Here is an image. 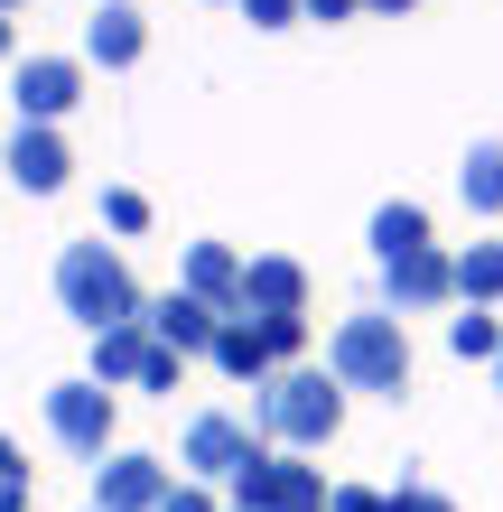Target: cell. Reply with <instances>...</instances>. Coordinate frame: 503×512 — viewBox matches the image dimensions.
I'll return each instance as SVG.
<instances>
[{
    "mask_svg": "<svg viewBox=\"0 0 503 512\" xmlns=\"http://www.w3.org/2000/svg\"><path fill=\"white\" fill-rule=\"evenodd\" d=\"M252 429L280 447V457H308V447H327L345 429V382L317 373V364H280L252 382Z\"/></svg>",
    "mask_w": 503,
    "mask_h": 512,
    "instance_id": "6da1fadb",
    "label": "cell"
},
{
    "mask_svg": "<svg viewBox=\"0 0 503 512\" xmlns=\"http://www.w3.org/2000/svg\"><path fill=\"white\" fill-rule=\"evenodd\" d=\"M56 308H66L84 336H103V326L150 317V298H140L131 261L112 252V243H66V252H56Z\"/></svg>",
    "mask_w": 503,
    "mask_h": 512,
    "instance_id": "7a4b0ae2",
    "label": "cell"
},
{
    "mask_svg": "<svg viewBox=\"0 0 503 512\" xmlns=\"http://www.w3.org/2000/svg\"><path fill=\"white\" fill-rule=\"evenodd\" d=\"M327 373L345 391H382V401H401V391H410V336H401V317L392 308L345 317L336 336H327Z\"/></svg>",
    "mask_w": 503,
    "mask_h": 512,
    "instance_id": "3957f363",
    "label": "cell"
},
{
    "mask_svg": "<svg viewBox=\"0 0 503 512\" xmlns=\"http://www.w3.org/2000/svg\"><path fill=\"white\" fill-rule=\"evenodd\" d=\"M252 457H271V438H261L252 419H233V410H196V419H187V438H177V466H187V485H233Z\"/></svg>",
    "mask_w": 503,
    "mask_h": 512,
    "instance_id": "277c9868",
    "label": "cell"
},
{
    "mask_svg": "<svg viewBox=\"0 0 503 512\" xmlns=\"http://www.w3.org/2000/svg\"><path fill=\"white\" fill-rule=\"evenodd\" d=\"M47 438L66 447V457H84V466H103L112 457V391L84 373V382H56L47 391Z\"/></svg>",
    "mask_w": 503,
    "mask_h": 512,
    "instance_id": "5b68a950",
    "label": "cell"
},
{
    "mask_svg": "<svg viewBox=\"0 0 503 512\" xmlns=\"http://www.w3.org/2000/svg\"><path fill=\"white\" fill-rule=\"evenodd\" d=\"M233 512H327V475L271 447V457H252L233 475Z\"/></svg>",
    "mask_w": 503,
    "mask_h": 512,
    "instance_id": "8992f818",
    "label": "cell"
},
{
    "mask_svg": "<svg viewBox=\"0 0 503 512\" xmlns=\"http://www.w3.org/2000/svg\"><path fill=\"white\" fill-rule=\"evenodd\" d=\"M448 298H457V252L420 243V252L382 261V308L392 317H429V308H448Z\"/></svg>",
    "mask_w": 503,
    "mask_h": 512,
    "instance_id": "52a82bcc",
    "label": "cell"
},
{
    "mask_svg": "<svg viewBox=\"0 0 503 512\" xmlns=\"http://www.w3.org/2000/svg\"><path fill=\"white\" fill-rule=\"evenodd\" d=\"M0 177H10L19 196H56L75 177V149L56 122H19V140H0Z\"/></svg>",
    "mask_w": 503,
    "mask_h": 512,
    "instance_id": "ba28073f",
    "label": "cell"
},
{
    "mask_svg": "<svg viewBox=\"0 0 503 512\" xmlns=\"http://www.w3.org/2000/svg\"><path fill=\"white\" fill-rule=\"evenodd\" d=\"M10 103H19V122H66L84 103V56H28L10 75Z\"/></svg>",
    "mask_w": 503,
    "mask_h": 512,
    "instance_id": "9c48e42d",
    "label": "cell"
},
{
    "mask_svg": "<svg viewBox=\"0 0 503 512\" xmlns=\"http://www.w3.org/2000/svg\"><path fill=\"white\" fill-rule=\"evenodd\" d=\"M150 56V19H140V0H94V19H84V66L122 75Z\"/></svg>",
    "mask_w": 503,
    "mask_h": 512,
    "instance_id": "30bf717a",
    "label": "cell"
},
{
    "mask_svg": "<svg viewBox=\"0 0 503 512\" xmlns=\"http://www.w3.org/2000/svg\"><path fill=\"white\" fill-rule=\"evenodd\" d=\"M168 503V466L159 457H131V447H112L94 466V512H159Z\"/></svg>",
    "mask_w": 503,
    "mask_h": 512,
    "instance_id": "8fae6325",
    "label": "cell"
},
{
    "mask_svg": "<svg viewBox=\"0 0 503 512\" xmlns=\"http://www.w3.org/2000/svg\"><path fill=\"white\" fill-rule=\"evenodd\" d=\"M177 289L205 298L215 317H243V252H233V243H187V270H177Z\"/></svg>",
    "mask_w": 503,
    "mask_h": 512,
    "instance_id": "7c38bea8",
    "label": "cell"
},
{
    "mask_svg": "<svg viewBox=\"0 0 503 512\" xmlns=\"http://www.w3.org/2000/svg\"><path fill=\"white\" fill-rule=\"evenodd\" d=\"M243 317H308V270L289 252L243 261Z\"/></svg>",
    "mask_w": 503,
    "mask_h": 512,
    "instance_id": "4fadbf2b",
    "label": "cell"
},
{
    "mask_svg": "<svg viewBox=\"0 0 503 512\" xmlns=\"http://www.w3.org/2000/svg\"><path fill=\"white\" fill-rule=\"evenodd\" d=\"M215 308H205V298H187V289H168L159 308H150V336L168 345V354H215Z\"/></svg>",
    "mask_w": 503,
    "mask_h": 512,
    "instance_id": "5bb4252c",
    "label": "cell"
},
{
    "mask_svg": "<svg viewBox=\"0 0 503 512\" xmlns=\"http://www.w3.org/2000/svg\"><path fill=\"white\" fill-rule=\"evenodd\" d=\"M150 345H159V336H150V317L103 326V336H94V382H103V391H122V382L140 391V364H150Z\"/></svg>",
    "mask_w": 503,
    "mask_h": 512,
    "instance_id": "9a60e30c",
    "label": "cell"
},
{
    "mask_svg": "<svg viewBox=\"0 0 503 512\" xmlns=\"http://www.w3.org/2000/svg\"><path fill=\"white\" fill-rule=\"evenodd\" d=\"M420 243H438V233H429V205L392 196V205L373 215V261H401V252H420Z\"/></svg>",
    "mask_w": 503,
    "mask_h": 512,
    "instance_id": "2e32d148",
    "label": "cell"
},
{
    "mask_svg": "<svg viewBox=\"0 0 503 512\" xmlns=\"http://www.w3.org/2000/svg\"><path fill=\"white\" fill-rule=\"evenodd\" d=\"M215 364H224L233 382H261V373H280V364H271V345H261V326H252V317H224V326H215Z\"/></svg>",
    "mask_w": 503,
    "mask_h": 512,
    "instance_id": "e0dca14e",
    "label": "cell"
},
{
    "mask_svg": "<svg viewBox=\"0 0 503 512\" xmlns=\"http://www.w3.org/2000/svg\"><path fill=\"white\" fill-rule=\"evenodd\" d=\"M457 196H466V215H503V149L494 140H476V149H466V168H457Z\"/></svg>",
    "mask_w": 503,
    "mask_h": 512,
    "instance_id": "ac0fdd59",
    "label": "cell"
},
{
    "mask_svg": "<svg viewBox=\"0 0 503 512\" xmlns=\"http://www.w3.org/2000/svg\"><path fill=\"white\" fill-rule=\"evenodd\" d=\"M457 298L466 308H503V243H466L457 252Z\"/></svg>",
    "mask_w": 503,
    "mask_h": 512,
    "instance_id": "d6986e66",
    "label": "cell"
},
{
    "mask_svg": "<svg viewBox=\"0 0 503 512\" xmlns=\"http://www.w3.org/2000/svg\"><path fill=\"white\" fill-rule=\"evenodd\" d=\"M448 354H457V364H494V354H503V317H485V308L448 317Z\"/></svg>",
    "mask_w": 503,
    "mask_h": 512,
    "instance_id": "ffe728a7",
    "label": "cell"
},
{
    "mask_svg": "<svg viewBox=\"0 0 503 512\" xmlns=\"http://www.w3.org/2000/svg\"><path fill=\"white\" fill-rule=\"evenodd\" d=\"M261 326V345H271V364H299L308 354V317H252Z\"/></svg>",
    "mask_w": 503,
    "mask_h": 512,
    "instance_id": "44dd1931",
    "label": "cell"
},
{
    "mask_svg": "<svg viewBox=\"0 0 503 512\" xmlns=\"http://www.w3.org/2000/svg\"><path fill=\"white\" fill-rule=\"evenodd\" d=\"M103 224L112 233H150V196L140 187H103Z\"/></svg>",
    "mask_w": 503,
    "mask_h": 512,
    "instance_id": "7402d4cb",
    "label": "cell"
},
{
    "mask_svg": "<svg viewBox=\"0 0 503 512\" xmlns=\"http://www.w3.org/2000/svg\"><path fill=\"white\" fill-rule=\"evenodd\" d=\"M382 512H457V503L438 494V485H392V494H382Z\"/></svg>",
    "mask_w": 503,
    "mask_h": 512,
    "instance_id": "603a6c76",
    "label": "cell"
},
{
    "mask_svg": "<svg viewBox=\"0 0 503 512\" xmlns=\"http://www.w3.org/2000/svg\"><path fill=\"white\" fill-rule=\"evenodd\" d=\"M177 364H187V354H168V345H150V364H140V391H177Z\"/></svg>",
    "mask_w": 503,
    "mask_h": 512,
    "instance_id": "cb8c5ba5",
    "label": "cell"
},
{
    "mask_svg": "<svg viewBox=\"0 0 503 512\" xmlns=\"http://www.w3.org/2000/svg\"><path fill=\"white\" fill-rule=\"evenodd\" d=\"M327 512H382L373 485H327Z\"/></svg>",
    "mask_w": 503,
    "mask_h": 512,
    "instance_id": "d4e9b609",
    "label": "cell"
},
{
    "mask_svg": "<svg viewBox=\"0 0 503 512\" xmlns=\"http://www.w3.org/2000/svg\"><path fill=\"white\" fill-rule=\"evenodd\" d=\"M243 19L252 28H289V19H299V0H243Z\"/></svg>",
    "mask_w": 503,
    "mask_h": 512,
    "instance_id": "484cf974",
    "label": "cell"
},
{
    "mask_svg": "<svg viewBox=\"0 0 503 512\" xmlns=\"http://www.w3.org/2000/svg\"><path fill=\"white\" fill-rule=\"evenodd\" d=\"M159 512H224V503L205 494V485H168V503H159Z\"/></svg>",
    "mask_w": 503,
    "mask_h": 512,
    "instance_id": "4316f807",
    "label": "cell"
},
{
    "mask_svg": "<svg viewBox=\"0 0 503 512\" xmlns=\"http://www.w3.org/2000/svg\"><path fill=\"white\" fill-rule=\"evenodd\" d=\"M10 485H28V457H19L10 438H0V494H10Z\"/></svg>",
    "mask_w": 503,
    "mask_h": 512,
    "instance_id": "83f0119b",
    "label": "cell"
},
{
    "mask_svg": "<svg viewBox=\"0 0 503 512\" xmlns=\"http://www.w3.org/2000/svg\"><path fill=\"white\" fill-rule=\"evenodd\" d=\"M364 0H299V19H354Z\"/></svg>",
    "mask_w": 503,
    "mask_h": 512,
    "instance_id": "f1b7e54d",
    "label": "cell"
},
{
    "mask_svg": "<svg viewBox=\"0 0 503 512\" xmlns=\"http://www.w3.org/2000/svg\"><path fill=\"white\" fill-rule=\"evenodd\" d=\"M0 512H28V485H10V494H0Z\"/></svg>",
    "mask_w": 503,
    "mask_h": 512,
    "instance_id": "f546056e",
    "label": "cell"
},
{
    "mask_svg": "<svg viewBox=\"0 0 503 512\" xmlns=\"http://www.w3.org/2000/svg\"><path fill=\"white\" fill-rule=\"evenodd\" d=\"M364 10H382V19H401V10H410V0H364Z\"/></svg>",
    "mask_w": 503,
    "mask_h": 512,
    "instance_id": "4dcf8cb0",
    "label": "cell"
},
{
    "mask_svg": "<svg viewBox=\"0 0 503 512\" xmlns=\"http://www.w3.org/2000/svg\"><path fill=\"white\" fill-rule=\"evenodd\" d=\"M0 56H10V10H0Z\"/></svg>",
    "mask_w": 503,
    "mask_h": 512,
    "instance_id": "1f68e13d",
    "label": "cell"
},
{
    "mask_svg": "<svg viewBox=\"0 0 503 512\" xmlns=\"http://www.w3.org/2000/svg\"><path fill=\"white\" fill-rule=\"evenodd\" d=\"M0 10H10V19H19V10H28V0H0Z\"/></svg>",
    "mask_w": 503,
    "mask_h": 512,
    "instance_id": "d6a6232c",
    "label": "cell"
},
{
    "mask_svg": "<svg viewBox=\"0 0 503 512\" xmlns=\"http://www.w3.org/2000/svg\"><path fill=\"white\" fill-rule=\"evenodd\" d=\"M494 382H503V354H494Z\"/></svg>",
    "mask_w": 503,
    "mask_h": 512,
    "instance_id": "836d02e7",
    "label": "cell"
}]
</instances>
